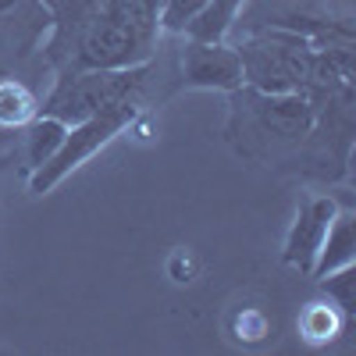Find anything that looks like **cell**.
<instances>
[{
  "label": "cell",
  "mask_w": 356,
  "mask_h": 356,
  "mask_svg": "<svg viewBox=\"0 0 356 356\" xmlns=\"http://www.w3.org/2000/svg\"><path fill=\"white\" fill-rule=\"evenodd\" d=\"M235 54L243 61V86L260 93H300L314 65V43L282 25H264L250 33Z\"/></svg>",
  "instance_id": "obj_1"
},
{
  "label": "cell",
  "mask_w": 356,
  "mask_h": 356,
  "mask_svg": "<svg viewBox=\"0 0 356 356\" xmlns=\"http://www.w3.org/2000/svg\"><path fill=\"white\" fill-rule=\"evenodd\" d=\"M150 65H132V68H86V72H68L57 75L50 97L40 104V114H50L65 125H75L82 118L97 114L100 107L114 100L143 97Z\"/></svg>",
  "instance_id": "obj_2"
},
{
  "label": "cell",
  "mask_w": 356,
  "mask_h": 356,
  "mask_svg": "<svg viewBox=\"0 0 356 356\" xmlns=\"http://www.w3.org/2000/svg\"><path fill=\"white\" fill-rule=\"evenodd\" d=\"M136 118H139V97H129V100H114V104L100 107L97 114L68 125L65 143L57 146V154L47 164H40L36 171H29V189L36 196L50 193L57 182H65L79 164H86L97 150H104L114 136L129 132L136 125Z\"/></svg>",
  "instance_id": "obj_3"
},
{
  "label": "cell",
  "mask_w": 356,
  "mask_h": 356,
  "mask_svg": "<svg viewBox=\"0 0 356 356\" xmlns=\"http://www.w3.org/2000/svg\"><path fill=\"white\" fill-rule=\"evenodd\" d=\"M157 36H143L136 29L111 18L100 4V11L86 22V29L75 36V43L65 54V65L57 75L86 72V68H132V65H150Z\"/></svg>",
  "instance_id": "obj_4"
},
{
  "label": "cell",
  "mask_w": 356,
  "mask_h": 356,
  "mask_svg": "<svg viewBox=\"0 0 356 356\" xmlns=\"http://www.w3.org/2000/svg\"><path fill=\"white\" fill-rule=\"evenodd\" d=\"M235 111H246L250 122L282 143H303L317 129V114L303 93H260V89L239 86L235 89Z\"/></svg>",
  "instance_id": "obj_5"
},
{
  "label": "cell",
  "mask_w": 356,
  "mask_h": 356,
  "mask_svg": "<svg viewBox=\"0 0 356 356\" xmlns=\"http://www.w3.org/2000/svg\"><path fill=\"white\" fill-rule=\"evenodd\" d=\"M182 82L189 89H218L235 93L243 86V61L228 43H200L186 40L182 47Z\"/></svg>",
  "instance_id": "obj_6"
},
{
  "label": "cell",
  "mask_w": 356,
  "mask_h": 356,
  "mask_svg": "<svg viewBox=\"0 0 356 356\" xmlns=\"http://www.w3.org/2000/svg\"><path fill=\"white\" fill-rule=\"evenodd\" d=\"M335 200L332 196H310L300 211H296V221L285 235V246H282V260L289 267H296L300 275L310 278L314 264H317V253H321V243L332 228V218H335Z\"/></svg>",
  "instance_id": "obj_7"
},
{
  "label": "cell",
  "mask_w": 356,
  "mask_h": 356,
  "mask_svg": "<svg viewBox=\"0 0 356 356\" xmlns=\"http://www.w3.org/2000/svg\"><path fill=\"white\" fill-rule=\"evenodd\" d=\"M353 260H356V214L353 211H335L332 228L321 243V253H317V264H314L310 278L317 282V278L339 271V267H346Z\"/></svg>",
  "instance_id": "obj_8"
},
{
  "label": "cell",
  "mask_w": 356,
  "mask_h": 356,
  "mask_svg": "<svg viewBox=\"0 0 356 356\" xmlns=\"http://www.w3.org/2000/svg\"><path fill=\"white\" fill-rule=\"evenodd\" d=\"M346 324H349V317L342 314V307L324 296V300H314V303L303 307L300 321H296V328H300V335L310 346H328V342H335L346 332Z\"/></svg>",
  "instance_id": "obj_9"
},
{
  "label": "cell",
  "mask_w": 356,
  "mask_h": 356,
  "mask_svg": "<svg viewBox=\"0 0 356 356\" xmlns=\"http://www.w3.org/2000/svg\"><path fill=\"white\" fill-rule=\"evenodd\" d=\"M246 0H207V8L186 25V40H200V43H225V36L232 33V25L239 22V8Z\"/></svg>",
  "instance_id": "obj_10"
},
{
  "label": "cell",
  "mask_w": 356,
  "mask_h": 356,
  "mask_svg": "<svg viewBox=\"0 0 356 356\" xmlns=\"http://www.w3.org/2000/svg\"><path fill=\"white\" fill-rule=\"evenodd\" d=\"M65 132H68V125L50 118V114H36L33 122L25 125V164H29V171H36L40 164H47L57 154V146L65 143Z\"/></svg>",
  "instance_id": "obj_11"
},
{
  "label": "cell",
  "mask_w": 356,
  "mask_h": 356,
  "mask_svg": "<svg viewBox=\"0 0 356 356\" xmlns=\"http://www.w3.org/2000/svg\"><path fill=\"white\" fill-rule=\"evenodd\" d=\"M40 114V97L18 79L0 82V129H25Z\"/></svg>",
  "instance_id": "obj_12"
},
{
  "label": "cell",
  "mask_w": 356,
  "mask_h": 356,
  "mask_svg": "<svg viewBox=\"0 0 356 356\" xmlns=\"http://www.w3.org/2000/svg\"><path fill=\"white\" fill-rule=\"evenodd\" d=\"M228 335L243 346H260L275 335V324L260 307H239L228 317Z\"/></svg>",
  "instance_id": "obj_13"
},
{
  "label": "cell",
  "mask_w": 356,
  "mask_h": 356,
  "mask_svg": "<svg viewBox=\"0 0 356 356\" xmlns=\"http://www.w3.org/2000/svg\"><path fill=\"white\" fill-rule=\"evenodd\" d=\"M317 282H321L324 296H328L332 303H339L346 317H353V310H356V267L346 264V267H339V271L324 275V278H317Z\"/></svg>",
  "instance_id": "obj_14"
},
{
  "label": "cell",
  "mask_w": 356,
  "mask_h": 356,
  "mask_svg": "<svg viewBox=\"0 0 356 356\" xmlns=\"http://www.w3.org/2000/svg\"><path fill=\"white\" fill-rule=\"evenodd\" d=\"M207 8V0H161L157 4V29L161 33H186V25Z\"/></svg>",
  "instance_id": "obj_15"
},
{
  "label": "cell",
  "mask_w": 356,
  "mask_h": 356,
  "mask_svg": "<svg viewBox=\"0 0 356 356\" xmlns=\"http://www.w3.org/2000/svg\"><path fill=\"white\" fill-rule=\"evenodd\" d=\"M196 271H200V260L189 250H171V257H168V278L175 285H189L196 278Z\"/></svg>",
  "instance_id": "obj_16"
}]
</instances>
